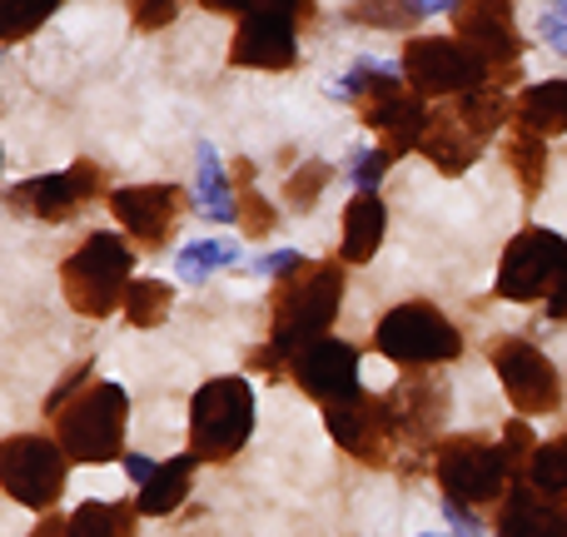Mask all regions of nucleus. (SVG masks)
Instances as JSON below:
<instances>
[{"mask_svg": "<svg viewBox=\"0 0 567 537\" xmlns=\"http://www.w3.org/2000/svg\"><path fill=\"white\" fill-rule=\"evenodd\" d=\"M343 269L333 265H299L275 293V353H299L303 343L323 339V329L339 313Z\"/></svg>", "mask_w": 567, "mask_h": 537, "instance_id": "f257e3e1", "label": "nucleus"}, {"mask_svg": "<svg viewBox=\"0 0 567 537\" xmlns=\"http://www.w3.org/2000/svg\"><path fill=\"white\" fill-rule=\"evenodd\" d=\"M255 393L245 379H209L189 403V453L199 463H225L249 443Z\"/></svg>", "mask_w": 567, "mask_h": 537, "instance_id": "f03ea898", "label": "nucleus"}, {"mask_svg": "<svg viewBox=\"0 0 567 537\" xmlns=\"http://www.w3.org/2000/svg\"><path fill=\"white\" fill-rule=\"evenodd\" d=\"M130 269H135V259H130L125 239L110 235V229H105V235H90L85 245L65 259V269H60V283H65L70 309L90 313V319L115 313L120 303H125Z\"/></svg>", "mask_w": 567, "mask_h": 537, "instance_id": "7ed1b4c3", "label": "nucleus"}, {"mask_svg": "<svg viewBox=\"0 0 567 537\" xmlns=\"http://www.w3.org/2000/svg\"><path fill=\"white\" fill-rule=\"evenodd\" d=\"M125 419H130V399L120 383H95V389L75 393L55 413V433H60L65 458H75V463L115 458L120 443H125Z\"/></svg>", "mask_w": 567, "mask_h": 537, "instance_id": "20e7f679", "label": "nucleus"}, {"mask_svg": "<svg viewBox=\"0 0 567 537\" xmlns=\"http://www.w3.org/2000/svg\"><path fill=\"white\" fill-rule=\"evenodd\" d=\"M373 343H379L383 359L393 363H409V369H433V363H449L458 359L463 339L453 329V319L429 299H413V303H399L379 319L373 329Z\"/></svg>", "mask_w": 567, "mask_h": 537, "instance_id": "39448f33", "label": "nucleus"}, {"mask_svg": "<svg viewBox=\"0 0 567 537\" xmlns=\"http://www.w3.org/2000/svg\"><path fill=\"white\" fill-rule=\"evenodd\" d=\"M70 478V458L60 443L40 438V433H16V438L0 443V488L16 503L35 513H50L65 493Z\"/></svg>", "mask_w": 567, "mask_h": 537, "instance_id": "423d86ee", "label": "nucleus"}, {"mask_svg": "<svg viewBox=\"0 0 567 537\" xmlns=\"http://www.w3.org/2000/svg\"><path fill=\"white\" fill-rule=\"evenodd\" d=\"M403 75L419 95H463L493 75L458 35H419L403 45Z\"/></svg>", "mask_w": 567, "mask_h": 537, "instance_id": "0eeeda50", "label": "nucleus"}, {"mask_svg": "<svg viewBox=\"0 0 567 537\" xmlns=\"http://www.w3.org/2000/svg\"><path fill=\"white\" fill-rule=\"evenodd\" d=\"M439 483L453 503H503L513 468L503 448L483 438H449L439 448Z\"/></svg>", "mask_w": 567, "mask_h": 537, "instance_id": "6e6552de", "label": "nucleus"}, {"mask_svg": "<svg viewBox=\"0 0 567 537\" xmlns=\"http://www.w3.org/2000/svg\"><path fill=\"white\" fill-rule=\"evenodd\" d=\"M567 269V239L553 235V229H523L518 239L508 245L503 255V269H498V293L503 299H543L553 293V283L563 279Z\"/></svg>", "mask_w": 567, "mask_h": 537, "instance_id": "1a4fd4ad", "label": "nucleus"}, {"mask_svg": "<svg viewBox=\"0 0 567 537\" xmlns=\"http://www.w3.org/2000/svg\"><path fill=\"white\" fill-rule=\"evenodd\" d=\"M493 369L503 379V393L513 399L518 413H553L563 403L558 369L543 359V349H533L528 339H498L493 343Z\"/></svg>", "mask_w": 567, "mask_h": 537, "instance_id": "9d476101", "label": "nucleus"}, {"mask_svg": "<svg viewBox=\"0 0 567 537\" xmlns=\"http://www.w3.org/2000/svg\"><path fill=\"white\" fill-rule=\"evenodd\" d=\"M293 379L309 399H319L323 409L329 403H349L359 399V349L339 339H313L293 353Z\"/></svg>", "mask_w": 567, "mask_h": 537, "instance_id": "9b49d317", "label": "nucleus"}, {"mask_svg": "<svg viewBox=\"0 0 567 537\" xmlns=\"http://www.w3.org/2000/svg\"><path fill=\"white\" fill-rule=\"evenodd\" d=\"M229 60L245 70H289L299 60V20L275 16V10H255L239 20Z\"/></svg>", "mask_w": 567, "mask_h": 537, "instance_id": "f8f14e48", "label": "nucleus"}, {"mask_svg": "<svg viewBox=\"0 0 567 537\" xmlns=\"http://www.w3.org/2000/svg\"><path fill=\"white\" fill-rule=\"evenodd\" d=\"M453 20H458V40L488 70L518 55V30H513L508 0H458V6H453Z\"/></svg>", "mask_w": 567, "mask_h": 537, "instance_id": "ddd939ff", "label": "nucleus"}, {"mask_svg": "<svg viewBox=\"0 0 567 537\" xmlns=\"http://www.w3.org/2000/svg\"><path fill=\"white\" fill-rule=\"evenodd\" d=\"M179 205H185V199H179L175 185H135V189H115V195H110L115 219L145 249H159L169 239V229H175V219H179Z\"/></svg>", "mask_w": 567, "mask_h": 537, "instance_id": "4468645a", "label": "nucleus"}, {"mask_svg": "<svg viewBox=\"0 0 567 537\" xmlns=\"http://www.w3.org/2000/svg\"><path fill=\"white\" fill-rule=\"evenodd\" d=\"M323 419H329V433L353 453V458L383 463V453H389L393 413L383 409L379 399H363V393H359V399H349V403H329V409H323Z\"/></svg>", "mask_w": 567, "mask_h": 537, "instance_id": "2eb2a0df", "label": "nucleus"}, {"mask_svg": "<svg viewBox=\"0 0 567 537\" xmlns=\"http://www.w3.org/2000/svg\"><path fill=\"white\" fill-rule=\"evenodd\" d=\"M95 185H100L95 165H70V169H60V175H40V179H30V185H20L16 195H10V205L35 219H65L95 195Z\"/></svg>", "mask_w": 567, "mask_h": 537, "instance_id": "dca6fc26", "label": "nucleus"}, {"mask_svg": "<svg viewBox=\"0 0 567 537\" xmlns=\"http://www.w3.org/2000/svg\"><path fill=\"white\" fill-rule=\"evenodd\" d=\"M498 537H567V508L543 498L533 483L508 488L498 513Z\"/></svg>", "mask_w": 567, "mask_h": 537, "instance_id": "f3484780", "label": "nucleus"}, {"mask_svg": "<svg viewBox=\"0 0 567 537\" xmlns=\"http://www.w3.org/2000/svg\"><path fill=\"white\" fill-rule=\"evenodd\" d=\"M423 155L433 159V165L443 169V175H463V169L478 159V135H473L468 125H463L458 115H439L429 120V130H423Z\"/></svg>", "mask_w": 567, "mask_h": 537, "instance_id": "a211bd4d", "label": "nucleus"}, {"mask_svg": "<svg viewBox=\"0 0 567 537\" xmlns=\"http://www.w3.org/2000/svg\"><path fill=\"white\" fill-rule=\"evenodd\" d=\"M383 229H389V209L379 195H359L343 209V259L349 265H369L383 245Z\"/></svg>", "mask_w": 567, "mask_h": 537, "instance_id": "6ab92c4d", "label": "nucleus"}, {"mask_svg": "<svg viewBox=\"0 0 567 537\" xmlns=\"http://www.w3.org/2000/svg\"><path fill=\"white\" fill-rule=\"evenodd\" d=\"M195 468H199L195 453H179V458L159 463L155 478H150L145 488H140V503H135L140 518H165V513H175L179 503H185L189 483H195Z\"/></svg>", "mask_w": 567, "mask_h": 537, "instance_id": "aec40b11", "label": "nucleus"}, {"mask_svg": "<svg viewBox=\"0 0 567 537\" xmlns=\"http://www.w3.org/2000/svg\"><path fill=\"white\" fill-rule=\"evenodd\" d=\"M199 215L215 219V225H235L239 215V189L229 185L225 165H219V155L209 145H199Z\"/></svg>", "mask_w": 567, "mask_h": 537, "instance_id": "412c9836", "label": "nucleus"}, {"mask_svg": "<svg viewBox=\"0 0 567 537\" xmlns=\"http://www.w3.org/2000/svg\"><path fill=\"white\" fill-rule=\"evenodd\" d=\"M518 120L533 135H558V130H567V80H543V85L523 90Z\"/></svg>", "mask_w": 567, "mask_h": 537, "instance_id": "4be33fe9", "label": "nucleus"}, {"mask_svg": "<svg viewBox=\"0 0 567 537\" xmlns=\"http://www.w3.org/2000/svg\"><path fill=\"white\" fill-rule=\"evenodd\" d=\"M453 115H458L478 140H488V135H498L503 120H508V95H503V90H493L488 80H483V85L463 90V95H458V110H453Z\"/></svg>", "mask_w": 567, "mask_h": 537, "instance_id": "5701e85b", "label": "nucleus"}, {"mask_svg": "<svg viewBox=\"0 0 567 537\" xmlns=\"http://www.w3.org/2000/svg\"><path fill=\"white\" fill-rule=\"evenodd\" d=\"M135 508L125 503H85L65 518V537H130Z\"/></svg>", "mask_w": 567, "mask_h": 537, "instance_id": "b1692460", "label": "nucleus"}, {"mask_svg": "<svg viewBox=\"0 0 567 537\" xmlns=\"http://www.w3.org/2000/svg\"><path fill=\"white\" fill-rule=\"evenodd\" d=\"M528 483L543 493V498L563 503L567 508V433L543 448H533V463H528Z\"/></svg>", "mask_w": 567, "mask_h": 537, "instance_id": "393cba45", "label": "nucleus"}, {"mask_svg": "<svg viewBox=\"0 0 567 537\" xmlns=\"http://www.w3.org/2000/svg\"><path fill=\"white\" fill-rule=\"evenodd\" d=\"M239 259V245H229V239H195V245L179 249V279L185 283H205L215 269L235 265Z\"/></svg>", "mask_w": 567, "mask_h": 537, "instance_id": "a878e982", "label": "nucleus"}, {"mask_svg": "<svg viewBox=\"0 0 567 537\" xmlns=\"http://www.w3.org/2000/svg\"><path fill=\"white\" fill-rule=\"evenodd\" d=\"M508 165H513V175L523 179V189L528 195H538L543 189V175H548V149H543V135H533V130H518V135L508 140Z\"/></svg>", "mask_w": 567, "mask_h": 537, "instance_id": "bb28decb", "label": "nucleus"}, {"mask_svg": "<svg viewBox=\"0 0 567 537\" xmlns=\"http://www.w3.org/2000/svg\"><path fill=\"white\" fill-rule=\"evenodd\" d=\"M60 0H0V45L10 40H25L55 16Z\"/></svg>", "mask_w": 567, "mask_h": 537, "instance_id": "cd10ccee", "label": "nucleus"}, {"mask_svg": "<svg viewBox=\"0 0 567 537\" xmlns=\"http://www.w3.org/2000/svg\"><path fill=\"white\" fill-rule=\"evenodd\" d=\"M169 303H175V293H169V283H159V279H140L125 289V309H130V323H135V329L165 323Z\"/></svg>", "mask_w": 567, "mask_h": 537, "instance_id": "c85d7f7f", "label": "nucleus"}, {"mask_svg": "<svg viewBox=\"0 0 567 537\" xmlns=\"http://www.w3.org/2000/svg\"><path fill=\"white\" fill-rule=\"evenodd\" d=\"M329 185V165H319V159H313L309 169H299V175L289 179V205L293 209H313L319 205V189Z\"/></svg>", "mask_w": 567, "mask_h": 537, "instance_id": "c756f323", "label": "nucleus"}, {"mask_svg": "<svg viewBox=\"0 0 567 537\" xmlns=\"http://www.w3.org/2000/svg\"><path fill=\"white\" fill-rule=\"evenodd\" d=\"M538 35H543V45H548L553 55L567 60V0H548V6H543Z\"/></svg>", "mask_w": 567, "mask_h": 537, "instance_id": "7c9ffc66", "label": "nucleus"}, {"mask_svg": "<svg viewBox=\"0 0 567 537\" xmlns=\"http://www.w3.org/2000/svg\"><path fill=\"white\" fill-rule=\"evenodd\" d=\"M383 165H389V155H383V149H359V155L349 159V179L359 185V195H373V189H379Z\"/></svg>", "mask_w": 567, "mask_h": 537, "instance_id": "2f4dec72", "label": "nucleus"}, {"mask_svg": "<svg viewBox=\"0 0 567 537\" xmlns=\"http://www.w3.org/2000/svg\"><path fill=\"white\" fill-rule=\"evenodd\" d=\"M239 229H249V235H269L275 229V209L265 205V199L255 195V189H239V215H235Z\"/></svg>", "mask_w": 567, "mask_h": 537, "instance_id": "473e14b6", "label": "nucleus"}, {"mask_svg": "<svg viewBox=\"0 0 567 537\" xmlns=\"http://www.w3.org/2000/svg\"><path fill=\"white\" fill-rule=\"evenodd\" d=\"M353 16H359V20H379V25H409L413 10H409V0H363Z\"/></svg>", "mask_w": 567, "mask_h": 537, "instance_id": "72a5a7b5", "label": "nucleus"}, {"mask_svg": "<svg viewBox=\"0 0 567 537\" xmlns=\"http://www.w3.org/2000/svg\"><path fill=\"white\" fill-rule=\"evenodd\" d=\"M175 10H179V0H130V16H135L140 30L169 25V20H175Z\"/></svg>", "mask_w": 567, "mask_h": 537, "instance_id": "f704fd0d", "label": "nucleus"}, {"mask_svg": "<svg viewBox=\"0 0 567 537\" xmlns=\"http://www.w3.org/2000/svg\"><path fill=\"white\" fill-rule=\"evenodd\" d=\"M299 265H303V259L293 255V249H279V255H265V259H259L255 273H275V279H289V273L299 269Z\"/></svg>", "mask_w": 567, "mask_h": 537, "instance_id": "c9c22d12", "label": "nucleus"}, {"mask_svg": "<svg viewBox=\"0 0 567 537\" xmlns=\"http://www.w3.org/2000/svg\"><path fill=\"white\" fill-rule=\"evenodd\" d=\"M255 10H275V16H309V0H249V16H255Z\"/></svg>", "mask_w": 567, "mask_h": 537, "instance_id": "e433bc0d", "label": "nucleus"}, {"mask_svg": "<svg viewBox=\"0 0 567 537\" xmlns=\"http://www.w3.org/2000/svg\"><path fill=\"white\" fill-rule=\"evenodd\" d=\"M155 468H159V463H155V458H145V453H130V458H125L130 483H140V488H145V483L155 478Z\"/></svg>", "mask_w": 567, "mask_h": 537, "instance_id": "4c0bfd02", "label": "nucleus"}, {"mask_svg": "<svg viewBox=\"0 0 567 537\" xmlns=\"http://www.w3.org/2000/svg\"><path fill=\"white\" fill-rule=\"evenodd\" d=\"M458 0H409L413 20H429V16H443V10H453Z\"/></svg>", "mask_w": 567, "mask_h": 537, "instance_id": "58836bf2", "label": "nucleus"}, {"mask_svg": "<svg viewBox=\"0 0 567 537\" xmlns=\"http://www.w3.org/2000/svg\"><path fill=\"white\" fill-rule=\"evenodd\" d=\"M548 313L553 319H567V269H563V279L553 283V293H548Z\"/></svg>", "mask_w": 567, "mask_h": 537, "instance_id": "ea45409f", "label": "nucleus"}, {"mask_svg": "<svg viewBox=\"0 0 567 537\" xmlns=\"http://www.w3.org/2000/svg\"><path fill=\"white\" fill-rule=\"evenodd\" d=\"M30 537H65V518H60V513H45V518H40V528Z\"/></svg>", "mask_w": 567, "mask_h": 537, "instance_id": "a19ab883", "label": "nucleus"}, {"mask_svg": "<svg viewBox=\"0 0 567 537\" xmlns=\"http://www.w3.org/2000/svg\"><path fill=\"white\" fill-rule=\"evenodd\" d=\"M423 537H439V533H423Z\"/></svg>", "mask_w": 567, "mask_h": 537, "instance_id": "79ce46f5", "label": "nucleus"}]
</instances>
